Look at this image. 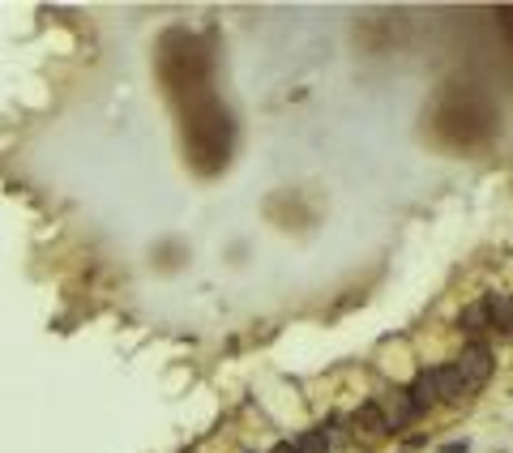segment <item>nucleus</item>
I'll use <instances>...</instances> for the list:
<instances>
[{
    "label": "nucleus",
    "mask_w": 513,
    "mask_h": 453,
    "mask_svg": "<svg viewBox=\"0 0 513 453\" xmlns=\"http://www.w3.org/2000/svg\"><path fill=\"white\" fill-rule=\"evenodd\" d=\"M372 402H377L381 419L390 424V432H402L407 424H415V419H420V411H415L411 394H407V390H398V385H394V390H381V394H377Z\"/></svg>",
    "instance_id": "obj_2"
},
{
    "label": "nucleus",
    "mask_w": 513,
    "mask_h": 453,
    "mask_svg": "<svg viewBox=\"0 0 513 453\" xmlns=\"http://www.w3.org/2000/svg\"><path fill=\"white\" fill-rule=\"evenodd\" d=\"M492 364H497V355H492V347L488 342H471V347H462V355L454 360V368L462 372V381H467V390H479V385H488V377H492Z\"/></svg>",
    "instance_id": "obj_1"
},
{
    "label": "nucleus",
    "mask_w": 513,
    "mask_h": 453,
    "mask_svg": "<svg viewBox=\"0 0 513 453\" xmlns=\"http://www.w3.org/2000/svg\"><path fill=\"white\" fill-rule=\"evenodd\" d=\"M484 308H488L492 330L513 334V295H509V291H492V295H484Z\"/></svg>",
    "instance_id": "obj_4"
},
{
    "label": "nucleus",
    "mask_w": 513,
    "mask_h": 453,
    "mask_svg": "<svg viewBox=\"0 0 513 453\" xmlns=\"http://www.w3.org/2000/svg\"><path fill=\"white\" fill-rule=\"evenodd\" d=\"M432 385H437V398L441 402H462L471 390H467V381H462V372L454 368V364H441V368H432Z\"/></svg>",
    "instance_id": "obj_3"
},
{
    "label": "nucleus",
    "mask_w": 513,
    "mask_h": 453,
    "mask_svg": "<svg viewBox=\"0 0 513 453\" xmlns=\"http://www.w3.org/2000/svg\"><path fill=\"white\" fill-rule=\"evenodd\" d=\"M458 330H462V334H484V330H492L484 300H475V304H467V308H462V317H458Z\"/></svg>",
    "instance_id": "obj_6"
},
{
    "label": "nucleus",
    "mask_w": 513,
    "mask_h": 453,
    "mask_svg": "<svg viewBox=\"0 0 513 453\" xmlns=\"http://www.w3.org/2000/svg\"><path fill=\"white\" fill-rule=\"evenodd\" d=\"M270 453H295V449H291V441H283V445H274Z\"/></svg>",
    "instance_id": "obj_9"
},
{
    "label": "nucleus",
    "mask_w": 513,
    "mask_h": 453,
    "mask_svg": "<svg viewBox=\"0 0 513 453\" xmlns=\"http://www.w3.org/2000/svg\"><path fill=\"white\" fill-rule=\"evenodd\" d=\"M291 449L295 453H330V437H325V428H321V432H304Z\"/></svg>",
    "instance_id": "obj_8"
},
{
    "label": "nucleus",
    "mask_w": 513,
    "mask_h": 453,
    "mask_svg": "<svg viewBox=\"0 0 513 453\" xmlns=\"http://www.w3.org/2000/svg\"><path fill=\"white\" fill-rule=\"evenodd\" d=\"M407 394H411V402H415V411H420V415H424V411H432V407L441 402V398H437V385H432V372H428V368H424V372L411 381V390H407Z\"/></svg>",
    "instance_id": "obj_5"
},
{
    "label": "nucleus",
    "mask_w": 513,
    "mask_h": 453,
    "mask_svg": "<svg viewBox=\"0 0 513 453\" xmlns=\"http://www.w3.org/2000/svg\"><path fill=\"white\" fill-rule=\"evenodd\" d=\"M355 428H360V432H368V437H390V424L381 419L377 402H364V407L355 411Z\"/></svg>",
    "instance_id": "obj_7"
}]
</instances>
